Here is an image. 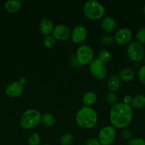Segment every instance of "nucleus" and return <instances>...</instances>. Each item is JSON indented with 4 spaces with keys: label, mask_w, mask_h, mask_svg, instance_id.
Here are the masks:
<instances>
[{
    "label": "nucleus",
    "mask_w": 145,
    "mask_h": 145,
    "mask_svg": "<svg viewBox=\"0 0 145 145\" xmlns=\"http://www.w3.org/2000/svg\"><path fill=\"white\" fill-rule=\"evenodd\" d=\"M132 101V96H130V95H126V96L123 98V103H126V104H128V105L131 104Z\"/></svg>",
    "instance_id": "obj_32"
},
{
    "label": "nucleus",
    "mask_w": 145,
    "mask_h": 145,
    "mask_svg": "<svg viewBox=\"0 0 145 145\" xmlns=\"http://www.w3.org/2000/svg\"><path fill=\"white\" fill-rule=\"evenodd\" d=\"M93 50L89 45H82L77 49L75 57L81 66L90 63L93 60Z\"/></svg>",
    "instance_id": "obj_5"
},
{
    "label": "nucleus",
    "mask_w": 145,
    "mask_h": 145,
    "mask_svg": "<svg viewBox=\"0 0 145 145\" xmlns=\"http://www.w3.org/2000/svg\"><path fill=\"white\" fill-rule=\"evenodd\" d=\"M41 142V137L36 133H31L28 138V145H39Z\"/></svg>",
    "instance_id": "obj_22"
},
{
    "label": "nucleus",
    "mask_w": 145,
    "mask_h": 145,
    "mask_svg": "<svg viewBox=\"0 0 145 145\" xmlns=\"http://www.w3.org/2000/svg\"><path fill=\"white\" fill-rule=\"evenodd\" d=\"M122 136L125 140H129L130 139H132V133L129 129H123V130L122 131Z\"/></svg>",
    "instance_id": "obj_30"
},
{
    "label": "nucleus",
    "mask_w": 145,
    "mask_h": 145,
    "mask_svg": "<svg viewBox=\"0 0 145 145\" xmlns=\"http://www.w3.org/2000/svg\"><path fill=\"white\" fill-rule=\"evenodd\" d=\"M43 145H50V144H43Z\"/></svg>",
    "instance_id": "obj_36"
},
{
    "label": "nucleus",
    "mask_w": 145,
    "mask_h": 145,
    "mask_svg": "<svg viewBox=\"0 0 145 145\" xmlns=\"http://www.w3.org/2000/svg\"><path fill=\"white\" fill-rule=\"evenodd\" d=\"M74 142V137L71 133H65L60 138V144L61 145H71Z\"/></svg>",
    "instance_id": "obj_21"
},
{
    "label": "nucleus",
    "mask_w": 145,
    "mask_h": 145,
    "mask_svg": "<svg viewBox=\"0 0 145 145\" xmlns=\"http://www.w3.org/2000/svg\"><path fill=\"white\" fill-rule=\"evenodd\" d=\"M42 115L36 109L29 108L24 112L20 118V125L24 129L36 127L41 121Z\"/></svg>",
    "instance_id": "obj_4"
},
{
    "label": "nucleus",
    "mask_w": 145,
    "mask_h": 145,
    "mask_svg": "<svg viewBox=\"0 0 145 145\" xmlns=\"http://www.w3.org/2000/svg\"><path fill=\"white\" fill-rule=\"evenodd\" d=\"M132 35V31L129 28H121L115 33L114 39L118 45H125L130 43Z\"/></svg>",
    "instance_id": "obj_9"
},
{
    "label": "nucleus",
    "mask_w": 145,
    "mask_h": 145,
    "mask_svg": "<svg viewBox=\"0 0 145 145\" xmlns=\"http://www.w3.org/2000/svg\"><path fill=\"white\" fill-rule=\"evenodd\" d=\"M41 121L44 123L47 127H53L55 123V118L53 114L50 113H45L44 115H42V118Z\"/></svg>",
    "instance_id": "obj_20"
},
{
    "label": "nucleus",
    "mask_w": 145,
    "mask_h": 145,
    "mask_svg": "<svg viewBox=\"0 0 145 145\" xmlns=\"http://www.w3.org/2000/svg\"><path fill=\"white\" fill-rule=\"evenodd\" d=\"M106 100L109 104L115 105L117 101V96L114 92H109L106 96Z\"/></svg>",
    "instance_id": "obj_27"
},
{
    "label": "nucleus",
    "mask_w": 145,
    "mask_h": 145,
    "mask_svg": "<svg viewBox=\"0 0 145 145\" xmlns=\"http://www.w3.org/2000/svg\"><path fill=\"white\" fill-rule=\"evenodd\" d=\"M88 36V30L82 25H78L71 31V39L74 43H81Z\"/></svg>",
    "instance_id": "obj_11"
},
{
    "label": "nucleus",
    "mask_w": 145,
    "mask_h": 145,
    "mask_svg": "<svg viewBox=\"0 0 145 145\" xmlns=\"http://www.w3.org/2000/svg\"><path fill=\"white\" fill-rule=\"evenodd\" d=\"M111 53L107 50H102L98 55V59L104 63H106L111 59Z\"/></svg>",
    "instance_id": "obj_23"
},
{
    "label": "nucleus",
    "mask_w": 145,
    "mask_h": 145,
    "mask_svg": "<svg viewBox=\"0 0 145 145\" xmlns=\"http://www.w3.org/2000/svg\"><path fill=\"white\" fill-rule=\"evenodd\" d=\"M52 35L56 40L65 41L71 37V31L68 25L64 24H58L54 27Z\"/></svg>",
    "instance_id": "obj_10"
},
{
    "label": "nucleus",
    "mask_w": 145,
    "mask_h": 145,
    "mask_svg": "<svg viewBox=\"0 0 145 145\" xmlns=\"http://www.w3.org/2000/svg\"><path fill=\"white\" fill-rule=\"evenodd\" d=\"M101 27L103 31L106 33H111L115 30L116 27L115 20L112 16H107L102 18V22H101Z\"/></svg>",
    "instance_id": "obj_13"
},
{
    "label": "nucleus",
    "mask_w": 145,
    "mask_h": 145,
    "mask_svg": "<svg viewBox=\"0 0 145 145\" xmlns=\"http://www.w3.org/2000/svg\"><path fill=\"white\" fill-rule=\"evenodd\" d=\"M39 28L41 33L46 36V35H50L53 32L54 25L52 21L49 18H43L40 22Z\"/></svg>",
    "instance_id": "obj_14"
},
{
    "label": "nucleus",
    "mask_w": 145,
    "mask_h": 145,
    "mask_svg": "<svg viewBox=\"0 0 145 145\" xmlns=\"http://www.w3.org/2000/svg\"><path fill=\"white\" fill-rule=\"evenodd\" d=\"M143 11H144V13L145 14V4L144 5V7H143Z\"/></svg>",
    "instance_id": "obj_34"
},
{
    "label": "nucleus",
    "mask_w": 145,
    "mask_h": 145,
    "mask_svg": "<svg viewBox=\"0 0 145 145\" xmlns=\"http://www.w3.org/2000/svg\"><path fill=\"white\" fill-rule=\"evenodd\" d=\"M136 42H138L139 43H145V27L140 28L138 31L136 35Z\"/></svg>",
    "instance_id": "obj_26"
},
{
    "label": "nucleus",
    "mask_w": 145,
    "mask_h": 145,
    "mask_svg": "<svg viewBox=\"0 0 145 145\" xmlns=\"http://www.w3.org/2000/svg\"><path fill=\"white\" fill-rule=\"evenodd\" d=\"M75 121L82 128H92L98 122V113L92 108L83 106L75 114Z\"/></svg>",
    "instance_id": "obj_2"
},
{
    "label": "nucleus",
    "mask_w": 145,
    "mask_h": 145,
    "mask_svg": "<svg viewBox=\"0 0 145 145\" xmlns=\"http://www.w3.org/2000/svg\"><path fill=\"white\" fill-rule=\"evenodd\" d=\"M121 86V79L117 74H112L107 80V87L111 92L115 93Z\"/></svg>",
    "instance_id": "obj_15"
},
{
    "label": "nucleus",
    "mask_w": 145,
    "mask_h": 145,
    "mask_svg": "<svg viewBox=\"0 0 145 145\" xmlns=\"http://www.w3.org/2000/svg\"><path fill=\"white\" fill-rule=\"evenodd\" d=\"M128 145H145V141L142 138L136 137L128 140Z\"/></svg>",
    "instance_id": "obj_28"
},
{
    "label": "nucleus",
    "mask_w": 145,
    "mask_h": 145,
    "mask_svg": "<svg viewBox=\"0 0 145 145\" xmlns=\"http://www.w3.org/2000/svg\"><path fill=\"white\" fill-rule=\"evenodd\" d=\"M90 71L94 77L98 79H103L107 76V68L105 63L98 58L93 59L90 63Z\"/></svg>",
    "instance_id": "obj_8"
},
{
    "label": "nucleus",
    "mask_w": 145,
    "mask_h": 145,
    "mask_svg": "<svg viewBox=\"0 0 145 145\" xmlns=\"http://www.w3.org/2000/svg\"><path fill=\"white\" fill-rule=\"evenodd\" d=\"M100 41L102 45H105V46H109L115 42V39L112 35H109V34H105L103 36H102Z\"/></svg>",
    "instance_id": "obj_25"
},
{
    "label": "nucleus",
    "mask_w": 145,
    "mask_h": 145,
    "mask_svg": "<svg viewBox=\"0 0 145 145\" xmlns=\"http://www.w3.org/2000/svg\"><path fill=\"white\" fill-rule=\"evenodd\" d=\"M21 2L19 0H7L4 3V8L8 12L16 13L21 8Z\"/></svg>",
    "instance_id": "obj_16"
},
{
    "label": "nucleus",
    "mask_w": 145,
    "mask_h": 145,
    "mask_svg": "<svg viewBox=\"0 0 145 145\" xmlns=\"http://www.w3.org/2000/svg\"><path fill=\"white\" fill-rule=\"evenodd\" d=\"M133 118V110L130 105L117 103L109 111V120L114 127L124 129L127 127Z\"/></svg>",
    "instance_id": "obj_1"
},
{
    "label": "nucleus",
    "mask_w": 145,
    "mask_h": 145,
    "mask_svg": "<svg viewBox=\"0 0 145 145\" xmlns=\"http://www.w3.org/2000/svg\"><path fill=\"white\" fill-rule=\"evenodd\" d=\"M138 77L142 84L145 85V65L141 67L138 71Z\"/></svg>",
    "instance_id": "obj_29"
},
{
    "label": "nucleus",
    "mask_w": 145,
    "mask_h": 145,
    "mask_svg": "<svg viewBox=\"0 0 145 145\" xmlns=\"http://www.w3.org/2000/svg\"><path fill=\"white\" fill-rule=\"evenodd\" d=\"M116 135V130L113 126H105L98 133V140L101 145H109L115 141Z\"/></svg>",
    "instance_id": "obj_7"
},
{
    "label": "nucleus",
    "mask_w": 145,
    "mask_h": 145,
    "mask_svg": "<svg viewBox=\"0 0 145 145\" xmlns=\"http://www.w3.org/2000/svg\"><path fill=\"white\" fill-rule=\"evenodd\" d=\"M56 39L53 37V35H48L44 38V44L46 48H52L55 45Z\"/></svg>",
    "instance_id": "obj_24"
},
{
    "label": "nucleus",
    "mask_w": 145,
    "mask_h": 145,
    "mask_svg": "<svg viewBox=\"0 0 145 145\" xmlns=\"http://www.w3.org/2000/svg\"><path fill=\"white\" fill-rule=\"evenodd\" d=\"M144 62H145V55H144Z\"/></svg>",
    "instance_id": "obj_35"
},
{
    "label": "nucleus",
    "mask_w": 145,
    "mask_h": 145,
    "mask_svg": "<svg viewBox=\"0 0 145 145\" xmlns=\"http://www.w3.org/2000/svg\"><path fill=\"white\" fill-rule=\"evenodd\" d=\"M85 145H101L98 139L90 138L86 141Z\"/></svg>",
    "instance_id": "obj_31"
},
{
    "label": "nucleus",
    "mask_w": 145,
    "mask_h": 145,
    "mask_svg": "<svg viewBox=\"0 0 145 145\" xmlns=\"http://www.w3.org/2000/svg\"><path fill=\"white\" fill-rule=\"evenodd\" d=\"M131 106L135 109H142L145 107V96L143 94H138L132 98Z\"/></svg>",
    "instance_id": "obj_18"
},
{
    "label": "nucleus",
    "mask_w": 145,
    "mask_h": 145,
    "mask_svg": "<svg viewBox=\"0 0 145 145\" xmlns=\"http://www.w3.org/2000/svg\"><path fill=\"white\" fill-rule=\"evenodd\" d=\"M118 76H119V79L123 82H129L133 80L134 78V72L130 68L126 67L121 69Z\"/></svg>",
    "instance_id": "obj_17"
},
{
    "label": "nucleus",
    "mask_w": 145,
    "mask_h": 145,
    "mask_svg": "<svg viewBox=\"0 0 145 145\" xmlns=\"http://www.w3.org/2000/svg\"><path fill=\"white\" fill-rule=\"evenodd\" d=\"M19 82H21V83L22 84H25L26 82V79H25V78L22 77V78H20Z\"/></svg>",
    "instance_id": "obj_33"
},
{
    "label": "nucleus",
    "mask_w": 145,
    "mask_h": 145,
    "mask_svg": "<svg viewBox=\"0 0 145 145\" xmlns=\"http://www.w3.org/2000/svg\"><path fill=\"white\" fill-rule=\"evenodd\" d=\"M83 12L87 18L92 20H98L104 16L105 8L97 0H88L83 6Z\"/></svg>",
    "instance_id": "obj_3"
},
{
    "label": "nucleus",
    "mask_w": 145,
    "mask_h": 145,
    "mask_svg": "<svg viewBox=\"0 0 145 145\" xmlns=\"http://www.w3.org/2000/svg\"><path fill=\"white\" fill-rule=\"evenodd\" d=\"M24 91V84L18 82H12L9 84L5 89V93L8 96L16 98L21 96Z\"/></svg>",
    "instance_id": "obj_12"
},
{
    "label": "nucleus",
    "mask_w": 145,
    "mask_h": 145,
    "mask_svg": "<svg viewBox=\"0 0 145 145\" xmlns=\"http://www.w3.org/2000/svg\"><path fill=\"white\" fill-rule=\"evenodd\" d=\"M97 101V95L93 91H88L82 97V102L85 106H90L93 105Z\"/></svg>",
    "instance_id": "obj_19"
},
{
    "label": "nucleus",
    "mask_w": 145,
    "mask_h": 145,
    "mask_svg": "<svg viewBox=\"0 0 145 145\" xmlns=\"http://www.w3.org/2000/svg\"><path fill=\"white\" fill-rule=\"evenodd\" d=\"M127 54L130 59L134 62H139L144 59L145 52L144 48L142 44L136 41H133L129 43L127 48Z\"/></svg>",
    "instance_id": "obj_6"
}]
</instances>
